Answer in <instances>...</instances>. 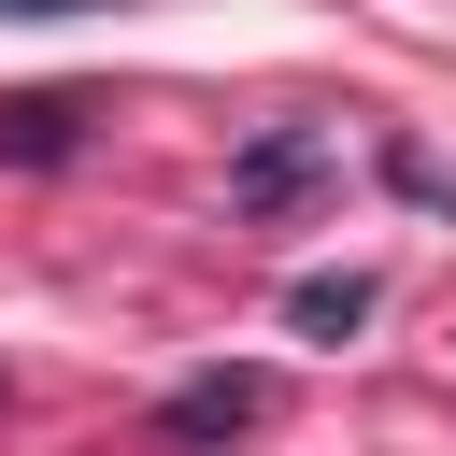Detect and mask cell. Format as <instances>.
<instances>
[{"instance_id":"obj_2","label":"cell","mask_w":456,"mask_h":456,"mask_svg":"<svg viewBox=\"0 0 456 456\" xmlns=\"http://www.w3.org/2000/svg\"><path fill=\"white\" fill-rule=\"evenodd\" d=\"M57 157H86V100L71 86H14L0 100V171H57Z\"/></svg>"},{"instance_id":"obj_1","label":"cell","mask_w":456,"mask_h":456,"mask_svg":"<svg viewBox=\"0 0 456 456\" xmlns=\"http://www.w3.org/2000/svg\"><path fill=\"white\" fill-rule=\"evenodd\" d=\"M242 428H271V370H185L157 399V456H228Z\"/></svg>"},{"instance_id":"obj_5","label":"cell","mask_w":456,"mask_h":456,"mask_svg":"<svg viewBox=\"0 0 456 456\" xmlns=\"http://www.w3.org/2000/svg\"><path fill=\"white\" fill-rule=\"evenodd\" d=\"M0 14H114V0H0Z\"/></svg>"},{"instance_id":"obj_3","label":"cell","mask_w":456,"mask_h":456,"mask_svg":"<svg viewBox=\"0 0 456 456\" xmlns=\"http://www.w3.org/2000/svg\"><path fill=\"white\" fill-rule=\"evenodd\" d=\"M314 171H328V128H256V142L228 157V200H242V214H271V200H299Z\"/></svg>"},{"instance_id":"obj_4","label":"cell","mask_w":456,"mask_h":456,"mask_svg":"<svg viewBox=\"0 0 456 456\" xmlns=\"http://www.w3.org/2000/svg\"><path fill=\"white\" fill-rule=\"evenodd\" d=\"M285 328H314V342L370 328V271H299V285H285Z\"/></svg>"}]
</instances>
